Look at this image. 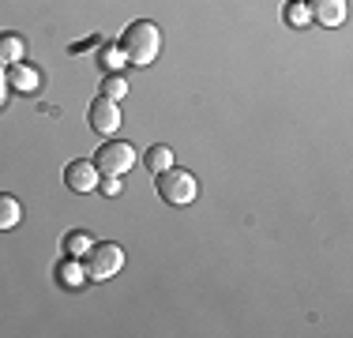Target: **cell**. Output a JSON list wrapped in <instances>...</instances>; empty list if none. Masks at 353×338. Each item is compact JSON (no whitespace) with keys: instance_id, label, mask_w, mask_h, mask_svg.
Returning a JSON list of instances; mask_svg holds the SVG:
<instances>
[{"instance_id":"obj_8","label":"cell","mask_w":353,"mask_h":338,"mask_svg":"<svg viewBox=\"0 0 353 338\" xmlns=\"http://www.w3.org/2000/svg\"><path fill=\"white\" fill-rule=\"evenodd\" d=\"M8 87L19 90V95H38V90H41V72L19 61V64L8 68Z\"/></svg>"},{"instance_id":"obj_18","label":"cell","mask_w":353,"mask_h":338,"mask_svg":"<svg viewBox=\"0 0 353 338\" xmlns=\"http://www.w3.org/2000/svg\"><path fill=\"white\" fill-rule=\"evenodd\" d=\"M8 95H12V87H8V75L0 72V109H4V101H8Z\"/></svg>"},{"instance_id":"obj_4","label":"cell","mask_w":353,"mask_h":338,"mask_svg":"<svg viewBox=\"0 0 353 338\" xmlns=\"http://www.w3.org/2000/svg\"><path fill=\"white\" fill-rule=\"evenodd\" d=\"M94 166L102 177H124L132 166H136V147L132 143H105V147H98L94 155Z\"/></svg>"},{"instance_id":"obj_15","label":"cell","mask_w":353,"mask_h":338,"mask_svg":"<svg viewBox=\"0 0 353 338\" xmlns=\"http://www.w3.org/2000/svg\"><path fill=\"white\" fill-rule=\"evenodd\" d=\"M90 241H94L90 233H83V230H72V233H68V241H64V248H68V256H87Z\"/></svg>"},{"instance_id":"obj_2","label":"cell","mask_w":353,"mask_h":338,"mask_svg":"<svg viewBox=\"0 0 353 338\" xmlns=\"http://www.w3.org/2000/svg\"><path fill=\"white\" fill-rule=\"evenodd\" d=\"M158 196L170 207H188L199 196V181L188 169H165V173H158Z\"/></svg>"},{"instance_id":"obj_12","label":"cell","mask_w":353,"mask_h":338,"mask_svg":"<svg viewBox=\"0 0 353 338\" xmlns=\"http://www.w3.org/2000/svg\"><path fill=\"white\" fill-rule=\"evenodd\" d=\"M282 19L290 23L293 30H305L308 23H312V15H308V4H305V0H290V4H285V12H282Z\"/></svg>"},{"instance_id":"obj_11","label":"cell","mask_w":353,"mask_h":338,"mask_svg":"<svg viewBox=\"0 0 353 338\" xmlns=\"http://www.w3.org/2000/svg\"><path fill=\"white\" fill-rule=\"evenodd\" d=\"M23 222V207L15 196H4L0 192V230H15V226Z\"/></svg>"},{"instance_id":"obj_17","label":"cell","mask_w":353,"mask_h":338,"mask_svg":"<svg viewBox=\"0 0 353 338\" xmlns=\"http://www.w3.org/2000/svg\"><path fill=\"white\" fill-rule=\"evenodd\" d=\"M98 188H102V196H109V199H113V196H121L124 181H121V177H105V181H98Z\"/></svg>"},{"instance_id":"obj_14","label":"cell","mask_w":353,"mask_h":338,"mask_svg":"<svg viewBox=\"0 0 353 338\" xmlns=\"http://www.w3.org/2000/svg\"><path fill=\"white\" fill-rule=\"evenodd\" d=\"M98 64H102L109 75H121V68L128 64V61H124L121 46H102V53H98Z\"/></svg>"},{"instance_id":"obj_13","label":"cell","mask_w":353,"mask_h":338,"mask_svg":"<svg viewBox=\"0 0 353 338\" xmlns=\"http://www.w3.org/2000/svg\"><path fill=\"white\" fill-rule=\"evenodd\" d=\"M147 169L150 173H165V169H173V150L165 147V143H158V147H150L147 150Z\"/></svg>"},{"instance_id":"obj_3","label":"cell","mask_w":353,"mask_h":338,"mask_svg":"<svg viewBox=\"0 0 353 338\" xmlns=\"http://www.w3.org/2000/svg\"><path fill=\"white\" fill-rule=\"evenodd\" d=\"M121 267H124V252L117 248V244L102 241V244H90L87 248V264H83V270H87L90 282H109Z\"/></svg>"},{"instance_id":"obj_6","label":"cell","mask_w":353,"mask_h":338,"mask_svg":"<svg viewBox=\"0 0 353 338\" xmlns=\"http://www.w3.org/2000/svg\"><path fill=\"white\" fill-rule=\"evenodd\" d=\"M64 181H68V188H72V192L87 196V192H94V188H98L102 173H98V166L90 162V158H75V162H68V169H64Z\"/></svg>"},{"instance_id":"obj_5","label":"cell","mask_w":353,"mask_h":338,"mask_svg":"<svg viewBox=\"0 0 353 338\" xmlns=\"http://www.w3.org/2000/svg\"><path fill=\"white\" fill-rule=\"evenodd\" d=\"M87 121H90V128H94L98 135H113V132H121V106H117L113 98H94L90 101V109H87Z\"/></svg>"},{"instance_id":"obj_7","label":"cell","mask_w":353,"mask_h":338,"mask_svg":"<svg viewBox=\"0 0 353 338\" xmlns=\"http://www.w3.org/2000/svg\"><path fill=\"white\" fill-rule=\"evenodd\" d=\"M305 4H308V15L327 30L346 23V0H305Z\"/></svg>"},{"instance_id":"obj_10","label":"cell","mask_w":353,"mask_h":338,"mask_svg":"<svg viewBox=\"0 0 353 338\" xmlns=\"http://www.w3.org/2000/svg\"><path fill=\"white\" fill-rule=\"evenodd\" d=\"M23 61V38L19 34H0V68H12Z\"/></svg>"},{"instance_id":"obj_16","label":"cell","mask_w":353,"mask_h":338,"mask_svg":"<svg viewBox=\"0 0 353 338\" xmlns=\"http://www.w3.org/2000/svg\"><path fill=\"white\" fill-rule=\"evenodd\" d=\"M102 95H105V98H113V101H121L124 95H128V83H124V75H105Z\"/></svg>"},{"instance_id":"obj_1","label":"cell","mask_w":353,"mask_h":338,"mask_svg":"<svg viewBox=\"0 0 353 338\" xmlns=\"http://www.w3.org/2000/svg\"><path fill=\"white\" fill-rule=\"evenodd\" d=\"M121 53H124V61H128V64L150 68L158 61V53H162V30H158L150 19L132 23V27L121 34Z\"/></svg>"},{"instance_id":"obj_9","label":"cell","mask_w":353,"mask_h":338,"mask_svg":"<svg viewBox=\"0 0 353 338\" xmlns=\"http://www.w3.org/2000/svg\"><path fill=\"white\" fill-rule=\"evenodd\" d=\"M57 282H61L64 290H79V286L87 282V270H83V264L75 256H68L61 267H57Z\"/></svg>"}]
</instances>
